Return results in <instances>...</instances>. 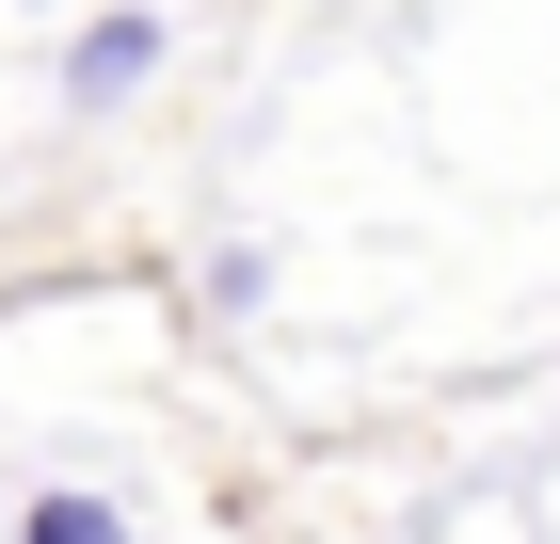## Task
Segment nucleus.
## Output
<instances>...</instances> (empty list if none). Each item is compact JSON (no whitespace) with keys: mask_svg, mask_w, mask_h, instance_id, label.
Returning <instances> with one entry per match:
<instances>
[{"mask_svg":"<svg viewBox=\"0 0 560 544\" xmlns=\"http://www.w3.org/2000/svg\"><path fill=\"white\" fill-rule=\"evenodd\" d=\"M144 65H161V16H96L81 65H65V96H81V113H113V96H144Z\"/></svg>","mask_w":560,"mask_h":544,"instance_id":"obj_1","label":"nucleus"},{"mask_svg":"<svg viewBox=\"0 0 560 544\" xmlns=\"http://www.w3.org/2000/svg\"><path fill=\"white\" fill-rule=\"evenodd\" d=\"M16 544H129V512L65 481V497H33V512H16Z\"/></svg>","mask_w":560,"mask_h":544,"instance_id":"obj_2","label":"nucleus"}]
</instances>
